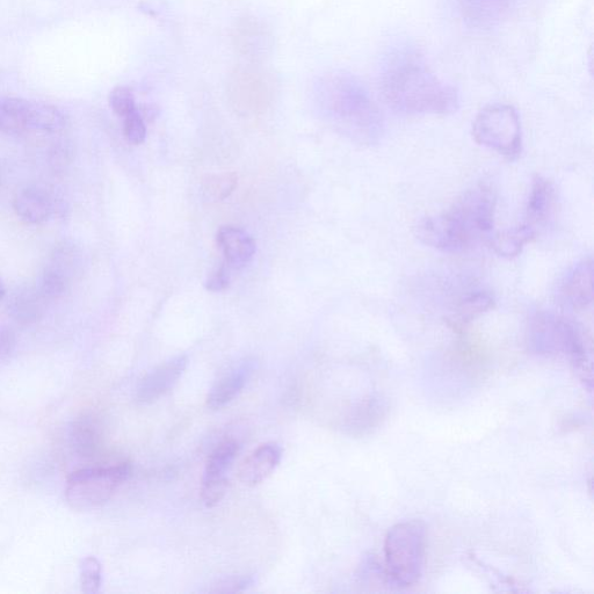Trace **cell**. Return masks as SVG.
Listing matches in <instances>:
<instances>
[{"instance_id":"6da1fadb","label":"cell","mask_w":594,"mask_h":594,"mask_svg":"<svg viewBox=\"0 0 594 594\" xmlns=\"http://www.w3.org/2000/svg\"><path fill=\"white\" fill-rule=\"evenodd\" d=\"M381 92L394 111L407 115H448L459 110V93L434 74L422 55L397 54L381 76Z\"/></svg>"},{"instance_id":"7a4b0ae2","label":"cell","mask_w":594,"mask_h":594,"mask_svg":"<svg viewBox=\"0 0 594 594\" xmlns=\"http://www.w3.org/2000/svg\"><path fill=\"white\" fill-rule=\"evenodd\" d=\"M497 198L488 185H477L463 193L445 213L425 217L415 228L418 241L445 253L473 249L492 237Z\"/></svg>"},{"instance_id":"3957f363","label":"cell","mask_w":594,"mask_h":594,"mask_svg":"<svg viewBox=\"0 0 594 594\" xmlns=\"http://www.w3.org/2000/svg\"><path fill=\"white\" fill-rule=\"evenodd\" d=\"M324 79L329 108L347 132L361 143H380L385 135V122L365 86L356 77L343 72Z\"/></svg>"},{"instance_id":"277c9868","label":"cell","mask_w":594,"mask_h":594,"mask_svg":"<svg viewBox=\"0 0 594 594\" xmlns=\"http://www.w3.org/2000/svg\"><path fill=\"white\" fill-rule=\"evenodd\" d=\"M427 549V528L423 521L407 520L391 527L385 540L388 576L403 588L415 585L423 576Z\"/></svg>"},{"instance_id":"5b68a950","label":"cell","mask_w":594,"mask_h":594,"mask_svg":"<svg viewBox=\"0 0 594 594\" xmlns=\"http://www.w3.org/2000/svg\"><path fill=\"white\" fill-rule=\"evenodd\" d=\"M473 137L477 144L510 161L523 152V127L516 108L506 104L484 107L473 123Z\"/></svg>"},{"instance_id":"8992f818","label":"cell","mask_w":594,"mask_h":594,"mask_svg":"<svg viewBox=\"0 0 594 594\" xmlns=\"http://www.w3.org/2000/svg\"><path fill=\"white\" fill-rule=\"evenodd\" d=\"M528 342L536 353L565 354L578 367L588 362L582 332L567 318L549 311L533 315L528 328Z\"/></svg>"},{"instance_id":"52a82bcc","label":"cell","mask_w":594,"mask_h":594,"mask_svg":"<svg viewBox=\"0 0 594 594\" xmlns=\"http://www.w3.org/2000/svg\"><path fill=\"white\" fill-rule=\"evenodd\" d=\"M132 474L129 463L78 470L69 477L65 497L72 509H96L110 501L120 485Z\"/></svg>"},{"instance_id":"ba28073f","label":"cell","mask_w":594,"mask_h":594,"mask_svg":"<svg viewBox=\"0 0 594 594\" xmlns=\"http://www.w3.org/2000/svg\"><path fill=\"white\" fill-rule=\"evenodd\" d=\"M187 364L188 359L186 356H178L156 367L154 371L144 376L139 387H137V401L150 404L170 393L183 376Z\"/></svg>"},{"instance_id":"9c48e42d","label":"cell","mask_w":594,"mask_h":594,"mask_svg":"<svg viewBox=\"0 0 594 594\" xmlns=\"http://www.w3.org/2000/svg\"><path fill=\"white\" fill-rule=\"evenodd\" d=\"M561 300L574 310H584L593 302V263L585 258L565 277L561 286Z\"/></svg>"},{"instance_id":"30bf717a","label":"cell","mask_w":594,"mask_h":594,"mask_svg":"<svg viewBox=\"0 0 594 594\" xmlns=\"http://www.w3.org/2000/svg\"><path fill=\"white\" fill-rule=\"evenodd\" d=\"M282 459V448L275 443L259 446L244 460L238 470L239 481L248 487H256L270 477Z\"/></svg>"},{"instance_id":"8fae6325","label":"cell","mask_w":594,"mask_h":594,"mask_svg":"<svg viewBox=\"0 0 594 594\" xmlns=\"http://www.w3.org/2000/svg\"><path fill=\"white\" fill-rule=\"evenodd\" d=\"M14 212L27 223L41 224L52 217L57 208L52 194L40 187H27L13 199Z\"/></svg>"},{"instance_id":"7c38bea8","label":"cell","mask_w":594,"mask_h":594,"mask_svg":"<svg viewBox=\"0 0 594 594\" xmlns=\"http://www.w3.org/2000/svg\"><path fill=\"white\" fill-rule=\"evenodd\" d=\"M217 244L221 249L226 265L235 270L248 265L256 253V242L245 230L226 226L217 231Z\"/></svg>"},{"instance_id":"4fadbf2b","label":"cell","mask_w":594,"mask_h":594,"mask_svg":"<svg viewBox=\"0 0 594 594\" xmlns=\"http://www.w3.org/2000/svg\"><path fill=\"white\" fill-rule=\"evenodd\" d=\"M556 204V191L552 181L535 177L526 206V226L539 230L552 216Z\"/></svg>"},{"instance_id":"5bb4252c","label":"cell","mask_w":594,"mask_h":594,"mask_svg":"<svg viewBox=\"0 0 594 594\" xmlns=\"http://www.w3.org/2000/svg\"><path fill=\"white\" fill-rule=\"evenodd\" d=\"M252 372L253 366L251 362L245 360L237 367L231 369L227 374H224L209 391L207 397L208 408L220 410L230 402H233L242 393Z\"/></svg>"},{"instance_id":"9a60e30c","label":"cell","mask_w":594,"mask_h":594,"mask_svg":"<svg viewBox=\"0 0 594 594\" xmlns=\"http://www.w3.org/2000/svg\"><path fill=\"white\" fill-rule=\"evenodd\" d=\"M33 101L23 98H0V132L21 134L30 132Z\"/></svg>"},{"instance_id":"2e32d148","label":"cell","mask_w":594,"mask_h":594,"mask_svg":"<svg viewBox=\"0 0 594 594\" xmlns=\"http://www.w3.org/2000/svg\"><path fill=\"white\" fill-rule=\"evenodd\" d=\"M495 306L494 297L488 292L474 291L461 297L451 317L449 323L455 328L466 327L477 317L482 316Z\"/></svg>"},{"instance_id":"e0dca14e","label":"cell","mask_w":594,"mask_h":594,"mask_svg":"<svg viewBox=\"0 0 594 594\" xmlns=\"http://www.w3.org/2000/svg\"><path fill=\"white\" fill-rule=\"evenodd\" d=\"M47 301L38 289H25L13 296L9 304L10 315L19 323L38 322L45 313Z\"/></svg>"},{"instance_id":"ac0fdd59","label":"cell","mask_w":594,"mask_h":594,"mask_svg":"<svg viewBox=\"0 0 594 594\" xmlns=\"http://www.w3.org/2000/svg\"><path fill=\"white\" fill-rule=\"evenodd\" d=\"M538 231L521 224L517 228L504 230L502 233L491 237L492 249L498 256L503 258H514L523 252L525 246L534 241Z\"/></svg>"},{"instance_id":"d6986e66","label":"cell","mask_w":594,"mask_h":594,"mask_svg":"<svg viewBox=\"0 0 594 594\" xmlns=\"http://www.w3.org/2000/svg\"><path fill=\"white\" fill-rule=\"evenodd\" d=\"M239 453V445L235 440H224L217 446L206 463L204 480L210 482H228L227 473L237 455Z\"/></svg>"},{"instance_id":"ffe728a7","label":"cell","mask_w":594,"mask_h":594,"mask_svg":"<svg viewBox=\"0 0 594 594\" xmlns=\"http://www.w3.org/2000/svg\"><path fill=\"white\" fill-rule=\"evenodd\" d=\"M465 17L476 25H489L509 11L513 0H459Z\"/></svg>"},{"instance_id":"44dd1931","label":"cell","mask_w":594,"mask_h":594,"mask_svg":"<svg viewBox=\"0 0 594 594\" xmlns=\"http://www.w3.org/2000/svg\"><path fill=\"white\" fill-rule=\"evenodd\" d=\"M79 266H81L79 249L75 244L64 242L56 246L46 268L71 285L72 279L79 271Z\"/></svg>"},{"instance_id":"7402d4cb","label":"cell","mask_w":594,"mask_h":594,"mask_svg":"<svg viewBox=\"0 0 594 594\" xmlns=\"http://www.w3.org/2000/svg\"><path fill=\"white\" fill-rule=\"evenodd\" d=\"M101 436L98 425L91 417L77 420L72 430V446L83 458H93L99 451Z\"/></svg>"},{"instance_id":"603a6c76","label":"cell","mask_w":594,"mask_h":594,"mask_svg":"<svg viewBox=\"0 0 594 594\" xmlns=\"http://www.w3.org/2000/svg\"><path fill=\"white\" fill-rule=\"evenodd\" d=\"M67 117L59 108L33 101L30 130L33 132L56 134L67 127Z\"/></svg>"},{"instance_id":"cb8c5ba5","label":"cell","mask_w":594,"mask_h":594,"mask_svg":"<svg viewBox=\"0 0 594 594\" xmlns=\"http://www.w3.org/2000/svg\"><path fill=\"white\" fill-rule=\"evenodd\" d=\"M264 27L259 26L253 21H244L236 28V46L242 49L244 54L258 57L264 53L268 47H270V40Z\"/></svg>"},{"instance_id":"d4e9b609","label":"cell","mask_w":594,"mask_h":594,"mask_svg":"<svg viewBox=\"0 0 594 594\" xmlns=\"http://www.w3.org/2000/svg\"><path fill=\"white\" fill-rule=\"evenodd\" d=\"M235 173H224L221 176H210L204 181V193L209 200L220 201L229 197L237 186Z\"/></svg>"},{"instance_id":"484cf974","label":"cell","mask_w":594,"mask_h":594,"mask_svg":"<svg viewBox=\"0 0 594 594\" xmlns=\"http://www.w3.org/2000/svg\"><path fill=\"white\" fill-rule=\"evenodd\" d=\"M103 583V568L96 557H86L81 563V585L82 591L88 594H96L100 591Z\"/></svg>"},{"instance_id":"4316f807","label":"cell","mask_w":594,"mask_h":594,"mask_svg":"<svg viewBox=\"0 0 594 594\" xmlns=\"http://www.w3.org/2000/svg\"><path fill=\"white\" fill-rule=\"evenodd\" d=\"M123 134H125L128 142L135 144V146H140L146 141L147 126L139 110L123 118Z\"/></svg>"},{"instance_id":"83f0119b","label":"cell","mask_w":594,"mask_h":594,"mask_svg":"<svg viewBox=\"0 0 594 594\" xmlns=\"http://www.w3.org/2000/svg\"><path fill=\"white\" fill-rule=\"evenodd\" d=\"M110 106L113 112L121 118H126L127 115L137 110L134 94L126 86H118L111 92Z\"/></svg>"},{"instance_id":"f1b7e54d","label":"cell","mask_w":594,"mask_h":594,"mask_svg":"<svg viewBox=\"0 0 594 594\" xmlns=\"http://www.w3.org/2000/svg\"><path fill=\"white\" fill-rule=\"evenodd\" d=\"M253 581L251 577H233L214 585L210 592L214 593H238L248 590Z\"/></svg>"},{"instance_id":"f546056e","label":"cell","mask_w":594,"mask_h":594,"mask_svg":"<svg viewBox=\"0 0 594 594\" xmlns=\"http://www.w3.org/2000/svg\"><path fill=\"white\" fill-rule=\"evenodd\" d=\"M229 268V267H228ZM226 265L215 271L206 281V288L210 292H222L230 285V274Z\"/></svg>"},{"instance_id":"4dcf8cb0","label":"cell","mask_w":594,"mask_h":594,"mask_svg":"<svg viewBox=\"0 0 594 594\" xmlns=\"http://www.w3.org/2000/svg\"><path fill=\"white\" fill-rule=\"evenodd\" d=\"M70 158L71 151L63 147L53 149L52 154H50V162H52L56 169L64 168L65 164L70 162Z\"/></svg>"},{"instance_id":"1f68e13d","label":"cell","mask_w":594,"mask_h":594,"mask_svg":"<svg viewBox=\"0 0 594 594\" xmlns=\"http://www.w3.org/2000/svg\"><path fill=\"white\" fill-rule=\"evenodd\" d=\"M5 293H6L5 286L3 284L2 279H0V300H3V297L5 296Z\"/></svg>"}]
</instances>
